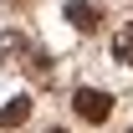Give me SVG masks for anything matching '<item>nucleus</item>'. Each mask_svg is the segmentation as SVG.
<instances>
[{
	"label": "nucleus",
	"instance_id": "f257e3e1",
	"mask_svg": "<svg viewBox=\"0 0 133 133\" xmlns=\"http://www.w3.org/2000/svg\"><path fill=\"white\" fill-rule=\"evenodd\" d=\"M72 108H77V118H82V123H108L113 97H108L102 87H77V92H72Z\"/></svg>",
	"mask_w": 133,
	"mask_h": 133
},
{
	"label": "nucleus",
	"instance_id": "f03ea898",
	"mask_svg": "<svg viewBox=\"0 0 133 133\" xmlns=\"http://www.w3.org/2000/svg\"><path fill=\"white\" fill-rule=\"evenodd\" d=\"M66 21H72L82 36H92V31H102L108 10H102V0H66Z\"/></svg>",
	"mask_w": 133,
	"mask_h": 133
},
{
	"label": "nucleus",
	"instance_id": "7ed1b4c3",
	"mask_svg": "<svg viewBox=\"0 0 133 133\" xmlns=\"http://www.w3.org/2000/svg\"><path fill=\"white\" fill-rule=\"evenodd\" d=\"M26 118H31V97H10L0 108V128H21Z\"/></svg>",
	"mask_w": 133,
	"mask_h": 133
},
{
	"label": "nucleus",
	"instance_id": "20e7f679",
	"mask_svg": "<svg viewBox=\"0 0 133 133\" xmlns=\"http://www.w3.org/2000/svg\"><path fill=\"white\" fill-rule=\"evenodd\" d=\"M113 62L133 66V26H118L113 31Z\"/></svg>",
	"mask_w": 133,
	"mask_h": 133
},
{
	"label": "nucleus",
	"instance_id": "39448f33",
	"mask_svg": "<svg viewBox=\"0 0 133 133\" xmlns=\"http://www.w3.org/2000/svg\"><path fill=\"white\" fill-rule=\"evenodd\" d=\"M51 133H62V128H51Z\"/></svg>",
	"mask_w": 133,
	"mask_h": 133
},
{
	"label": "nucleus",
	"instance_id": "423d86ee",
	"mask_svg": "<svg viewBox=\"0 0 133 133\" xmlns=\"http://www.w3.org/2000/svg\"><path fill=\"white\" fill-rule=\"evenodd\" d=\"M128 133H133V128H128Z\"/></svg>",
	"mask_w": 133,
	"mask_h": 133
}]
</instances>
